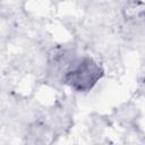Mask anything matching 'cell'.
I'll return each instance as SVG.
<instances>
[{"label":"cell","instance_id":"cell-1","mask_svg":"<svg viewBox=\"0 0 145 145\" xmlns=\"http://www.w3.org/2000/svg\"><path fill=\"white\" fill-rule=\"evenodd\" d=\"M103 76V69L97 61L88 56L75 57L62 74V82L79 93L89 92Z\"/></svg>","mask_w":145,"mask_h":145}]
</instances>
